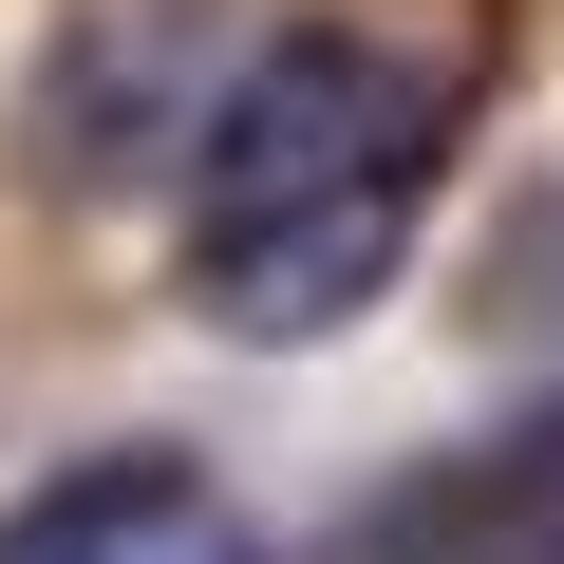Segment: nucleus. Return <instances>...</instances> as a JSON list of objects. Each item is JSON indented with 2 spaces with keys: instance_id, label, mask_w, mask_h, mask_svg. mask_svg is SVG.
Returning <instances> with one entry per match:
<instances>
[{
  "instance_id": "obj_3",
  "label": "nucleus",
  "mask_w": 564,
  "mask_h": 564,
  "mask_svg": "<svg viewBox=\"0 0 564 564\" xmlns=\"http://www.w3.org/2000/svg\"><path fill=\"white\" fill-rule=\"evenodd\" d=\"M470 564H564V545H470Z\"/></svg>"
},
{
  "instance_id": "obj_1",
  "label": "nucleus",
  "mask_w": 564,
  "mask_h": 564,
  "mask_svg": "<svg viewBox=\"0 0 564 564\" xmlns=\"http://www.w3.org/2000/svg\"><path fill=\"white\" fill-rule=\"evenodd\" d=\"M433 132H452L433 57H395V39H358V20L245 39L226 113H207V151H188V226H170L188 302H207L226 339H263V358L377 321L395 263H414V226H433Z\"/></svg>"
},
{
  "instance_id": "obj_2",
  "label": "nucleus",
  "mask_w": 564,
  "mask_h": 564,
  "mask_svg": "<svg viewBox=\"0 0 564 564\" xmlns=\"http://www.w3.org/2000/svg\"><path fill=\"white\" fill-rule=\"evenodd\" d=\"M0 564H263V527L226 508V470L207 452H76V470H39L20 508H0Z\"/></svg>"
}]
</instances>
